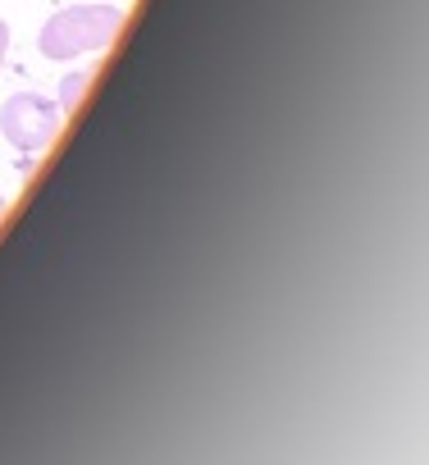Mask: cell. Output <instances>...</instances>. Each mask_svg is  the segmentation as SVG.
<instances>
[{
	"mask_svg": "<svg viewBox=\"0 0 429 465\" xmlns=\"http://www.w3.org/2000/svg\"><path fill=\"white\" fill-rule=\"evenodd\" d=\"M119 28H124V10H119V5L83 0V5H69V10H60V15L46 19L37 46H42L46 60L69 64V60H78V55H87V51H105V46L119 37Z\"/></svg>",
	"mask_w": 429,
	"mask_h": 465,
	"instance_id": "1",
	"label": "cell"
},
{
	"mask_svg": "<svg viewBox=\"0 0 429 465\" xmlns=\"http://www.w3.org/2000/svg\"><path fill=\"white\" fill-rule=\"evenodd\" d=\"M0 133L10 137L15 151L37 155L60 133V105L46 101L42 92H19V96H10L5 105H0Z\"/></svg>",
	"mask_w": 429,
	"mask_h": 465,
	"instance_id": "2",
	"label": "cell"
},
{
	"mask_svg": "<svg viewBox=\"0 0 429 465\" xmlns=\"http://www.w3.org/2000/svg\"><path fill=\"white\" fill-rule=\"evenodd\" d=\"M87 87H92V69H74V74H65V83H60V114H69V110L87 96Z\"/></svg>",
	"mask_w": 429,
	"mask_h": 465,
	"instance_id": "3",
	"label": "cell"
},
{
	"mask_svg": "<svg viewBox=\"0 0 429 465\" xmlns=\"http://www.w3.org/2000/svg\"><path fill=\"white\" fill-rule=\"evenodd\" d=\"M5 51H10V24L0 19V64H5Z\"/></svg>",
	"mask_w": 429,
	"mask_h": 465,
	"instance_id": "4",
	"label": "cell"
},
{
	"mask_svg": "<svg viewBox=\"0 0 429 465\" xmlns=\"http://www.w3.org/2000/svg\"><path fill=\"white\" fill-rule=\"evenodd\" d=\"M0 219H5V196H0Z\"/></svg>",
	"mask_w": 429,
	"mask_h": 465,
	"instance_id": "5",
	"label": "cell"
}]
</instances>
